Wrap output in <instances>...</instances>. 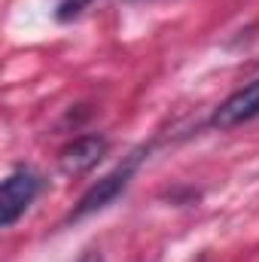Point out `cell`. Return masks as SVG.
<instances>
[{
  "mask_svg": "<svg viewBox=\"0 0 259 262\" xmlns=\"http://www.w3.org/2000/svg\"><path fill=\"white\" fill-rule=\"evenodd\" d=\"M143 152H146V149H137V152H131L122 165H116L110 174H104L98 183H92V186L82 192V198L76 201V207H73L70 220L76 223V220H85V216H92V213H98V210L110 207L116 198L128 189L131 177H134V171H137V165L143 162Z\"/></svg>",
  "mask_w": 259,
  "mask_h": 262,
  "instance_id": "1",
  "label": "cell"
},
{
  "mask_svg": "<svg viewBox=\"0 0 259 262\" xmlns=\"http://www.w3.org/2000/svg\"><path fill=\"white\" fill-rule=\"evenodd\" d=\"M40 189H43V177L34 168H15L12 174H6L0 186V226L3 229L15 226V220L25 216V210L34 204Z\"/></svg>",
  "mask_w": 259,
  "mask_h": 262,
  "instance_id": "2",
  "label": "cell"
},
{
  "mask_svg": "<svg viewBox=\"0 0 259 262\" xmlns=\"http://www.w3.org/2000/svg\"><path fill=\"white\" fill-rule=\"evenodd\" d=\"M259 116V76L253 82H247L244 89H238L235 95H229L210 116V125L213 128H235V125H244L250 119Z\"/></svg>",
  "mask_w": 259,
  "mask_h": 262,
  "instance_id": "3",
  "label": "cell"
},
{
  "mask_svg": "<svg viewBox=\"0 0 259 262\" xmlns=\"http://www.w3.org/2000/svg\"><path fill=\"white\" fill-rule=\"evenodd\" d=\"M107 156V137L82 134L61 149V171L64 174H85Z\"/></svg>",
  "mask_w": 259,
  "mask_h": 262,
  "instance_id": "4",
  "label": "cell"
},
{
  "mask_svg": "<svg viewBox=\"0 0 259 262\" xmlns=\"http://www.w3.org/2000/svg\"><path fill=\"white\" fill-rule=\"evenodd\" d=\"M89 6H92V0H55V18L58 21H73Z\"/></svg>",
  "mask_w": 259,
  "mask_h": 262,
  "instance_id": "5",
  "label": "cell"
},
{
  "mask_svg": "<svg viewBox=\"0 0 259 262\" xmlns=\"http://www.w3.org/2000/svg\"><path fill=\"white\" fill-rule=\"evenodd\" d=\"M125 3H134V0H125Z\"/></svg>",
  "mask_w": 259,
  "mask_h": 262,
  "instance_id": "6",
  "label": "cell"
}]
</instances>
